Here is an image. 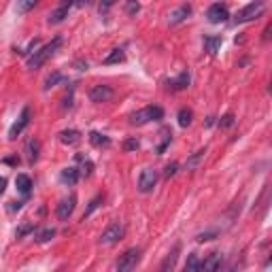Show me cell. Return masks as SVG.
<instances>
[{
  "instance_id": "7",
  "label": "cell",
  "mask_w": 272,
  "mask_h": 272,
  "mask_svg": "<svg viewBox=\"0 0 272 272\" xmlns=\"http://www.w3.org/2000/svg\"><path fill=\"white\" fill-rule=\"evenodd\" d=\"M206 17H208V22H211V23H224V22L230 20V11H227L226 4L215 2V4H211V7H208Z\"/></svg>"
},
{
  "instance_id": "17",
  "label": "cell",
  "mask_w": 272,
  "mask_h": 272,
  "mask_svg": "<svg viewBox=\"0 0 272 272\" xmlns=\"http://www.w3.org/2000/svg\"><path fill=\"white\" fill-rule=\"evenodd\" d=\"M79 177H81V175H79V170L72 168V166H70V168H64V170H62V175H60L62 183H68V185H75L79 181Z\"/></svg>"
},
{
  "instance_id": "22",
  "label": "cell",
  "mask_w": 272,
  "mask_h": 272,
  "mask_svg": "<svg viewBox=\"0 0 272 272\" xmlns=\"http://www.w3.org/2000/svg\"><path fill=\"white\" fill-rule=\"evenodd\" d=\"M75 162L77 164H81V175H85V177H90L91 175V170H94V164L90 162V158H85V156H81V153H77L75 156Z\"/></svg>"
},
{
  "instance_id": "25",
  "label": "cell",
  "mask_w": 272,
  "mask_h": 272,
  "mask_svg": "<svg viewBox=\"0 0 272 272\" xmlns=\"http://www.w3.org/2000/svg\"><path fill=\"white\" fill-rule=\"evenodd\" d=\"M191 117H194L191 109H181V111H179V126H181V128H187L189 123H191Z\"/></svg>"
},
{
  "instance_id": "18",
  "label": "cell",
  "mask_w": 272,
  "mask_h": 272,
  "mask_svg": "<svg viewBox=\"0 0 272 272\" xmlns=\"http://www.w3.org/2000/svg\"><path fill=\"white\" fill-rule=\"evenodd\" d=\"M126 60V53H123V49H113L107 58L102 60V64L104 66H111V64H119V62Z\"/></svg>"
},
{
  "instance_id": "33",
  "label": "cell",
  "mask_w": 272,
  "mask_h": 272,
  "mask_svg": "<svg viewBox=\"0 0 272 272\" xmlns=\"http://www.w3.org/2000/svg\"><path fill=\"white\" fill-rule=\"evenodd\" d=\"M126 11H128V15H136L140 11V4L138 2H128L126 4Z\"/></svg>"
},
{
  "instance_id": "37",
  "label": "cell",
  "mask_w": 272,
  "mask_h": 272,
  "mask_svg": "<svg viewBox=\"0 0 272 272\" xmlns=\"http://www.w3.org/2000/svg\"><path fill=\"white\" fill-rule=\"evenodd\" d=\"M4 189H7V179L0 177V194H4Z\"/></svg>"
},
{
  "instance_id": "30",
  "label": "cell",
  "mask_w": 272,
  "mask_h": 272,
  "mask_svg": "<svg viewBox=\"0 0 272 272\" xmlns=\"http://www.w3.org/2000/svg\"><path fill=\"white\" fill-rule=\"evenodd\" d=\"M100 202H102V196H96V198H94V200H91V202H90V206H88V211H85V213H83V219H85V217H90V215H91V213H94V211H96V208H98V206H100Z\"/></svg>"
},
{
  "instance_id": "36",
  "label": "cell",
  "mask_w": 272,
  "mask_h": 272,
  "mask_svg": "<svg viewBox=\"0 0 272 272\" xmlns=\"http://www.w3.org/2000/svg\"><path fill=\"white\" fill-rule=\"evenodd\" d=\"M213 236H215V232H206V234H198V240H200V243H204V240H213Z\"/></svg>"
},
{
  "instance_id": "14",
  "label": "cell",
  "mask_w": 272,
  "mask_h": 272,
  "mask_svg": "<svg viewBox=\"0 0 272 272\" xmlns=\"http://www.w3.org/2000/svg\"><path fill=\"white\" fill-rule=\"evenodd\" d=\"M179 251H181V247H179V245L172 247V251L164 257V262H162V266H159V270H158V272H172V270H175L177 259H179Z\"/></svg>"
},
{
  "instance_id": "35",
  "label": "cell",
  "mask_w": 272,
  "mask_h": 272,
  "mask_svg": "<svg viewBox=\"0 0 272 272\" xmlns=\"http://www.w3.org/2000/svg\"><path fill=\"white\" fill-rule=\"evenodd\" d=\"M177 168H179L177 164H168V166H166V170H164V177L168 179V177H172V175H177Z\"/></svg>"
},
{
  "instance_id": "12",
  "label": "cell",
  "mask_w": 272,
  "mask_h": 272,
  "mask_svg": "<svg viewBox=\"0 0 272 272\" xmlns=\"http://www.w3.org/2000/svg\"><path fill=\"white\" fill-rule=\"evenodd\" d=\"M189 15H191V4H181V7H177L170 13L168 22H170V26H177V23H181V22L187 20Z\"/></svg>"
},
{
  "instance_id": "19",
  "label": "cell",
  "mask_w": 272,
  "mask_h": 272,
  "mask_svg": "<svg viewBox=\"0 0 272 272\" xmlns=\"http://www.w3.org/2000/svg\"><path fill=\"white\" fill-rule=\"evenodd\" d=\"M204 47L211 55H215L221 47V36H204Z\"/></svg>"
},
{
  "instance_id": "29",
  "label": "cell",
  "mask_w": 272,
  "mask_h": 272,
  "mask_svg": "<svg viewBox=\"0 0 272 272\" xmlns=\"http://www.w3.org/2000/svg\"><path fill=\"white\" fill-rule=\"evenodd\" d=\"M34 7H36L34 0H26V2H17L15 4V11H17V13H26V11L34 9Z\"/></svg>"
},
{
  "instance_id": "28",
  "label": "cell",
  "mask_w": 272,
  "mask_h": 272,
  "mask_svg": "<svg viewBox=\"0 0 272 272\" xmlns=\"http://www.w3.org/2000/svg\"><path fill=\"white\" fill-rule=\"evenodd\" d=\"M60 81H64V77L60 75V72H53V75H49L47 79H45V90H51L55 83H60Z\"/></svg>"
},
{
  "instance_id": "9",
  "label": "cell",
  "mask_w": 272,
  "mask_h": 272,
  "mask_svg": "<svg viewBox=\"0 0 272 272\" xmlns=\"http://www.w3.org/2000/svg\"><path fill=\"white\" fill-rule=\"evenodd\" d=\"M221 262H224V257H221L219 251L208 253V255L204 257V262H200V272H219Z\"/></svg>"
},
{
  "instance_id": "6",
  "label": "cell",
  "mask_w": 272,
  "mask_h": 272,
  "mask_svg": "<svg viewBox=\"0 0 272 272\" xmlns=\"http://www.w3.org/2000/svg\"><path fill=\"white\" fill-rule=\"evenodd\" d=\"M156 183H158V170L145 168L138 177V191L140 194H149V191L156 187Z\"/></svg>"
},
{
  "instance_id": "38",
  "label": "cell",
  "mask_w": 272,
  "mask_h": 272,
  "mask_svg": "<svg viewBox=\"0 0 272 272\" xmlns=\"http://www.w3.org/2000/svg\"><path fill=\"white\" fill-rule=\"evenodd\" d=\"M55 272H64V270H62V268H60V270H55Z\"/></svg>"
},
{
  "instance_id": "32",
  "label": "cell",
  "mask_w": 272,
  "mask_h": 272,
  "mask_svg": "<svg viewBox=\"0 0 272 272\" xmlns=\"http://www.w3.org/2000/svg\"><path fill=\"white\" fill-rule=\"evenodd\" d=\"M123 149H126V151H134V149H138V140H136V138H128L126 143H123Z\"/></svg>"
},
{
  "instance_id": "20",
  "label": "cell",
  "mask_w": 272,
  "mask_h": 272,
  "mask_svg": "<svg viewBox=\"0 0 272 272\" xmlns=\"http://www.w3.org/2000/svg\"><path fill=\"white\" fill-rule=\"evenodd\" d=\"M183 272H200V257H198V253H189Z\"/></svg>"
},
{
  "instance_id": "10",
  "label": "cell",
  "mask_w": 272,
  "mask_h": 272,
  "mask_svg": "<svg viewBox=\"0 0 272 272\" xmlns=\"http://www.w3.org/2000/svg\"><path fill=\"white\" fill-rule=\"evenodd\" d=\"M113 88L111 85H96V88H91L90 91V100L91 102H96V104H100V102H109L111 98H113Z\"/></svg>"
},
{
  "instance_id": "2",
  "label": "cell",
  "mask_w": 272,
  "mask_h": 272,
  "mask_svg": "<svg viewBox=\"0 0 272 272\" xmlns=\"http://www.w3.org/2000/svg\"><path fill=\"white\" fill-rule=\"evenodd\" d=\"M159 119H164V109L158 107V104H149V107L130 115V123L132 126H145L149 121H159Z\"/></svg>"
},
{
  "instance_id": "23",
  "label": "cell",
  "mask_w": 272,
  "mask_h": 272,
  "mask_svg": "<svg viewBox=\"0 0 272 272\" xmlns=\"http://www.w3.org/2000/svg\"><path fill=\"white\" fill-rule=\"evenodd\" d=\"M187 85H189V72H187V70H183L181 75H179V77L175 79V81L170 83V88H172V90H185Z\"/></svg>"
},
{
  "instance_id": "5",
  "label": "cell",
  "mask_w": 272,
  "mask_h": 272,
  "mask_svg": "<svg viewBox=\"0 0 272 272\" xmlns=\"http://www.w3.org/2000/svg\"><path fill=\"white\" fill-rule=\"evenodd\" d=\"M123 226L119 224V221H113L107 230L102 232V236H100V245H115V243H119V240L123 238Z\"/></svg>"
},
{
  "instance_id": "21",
  "label": "cell",
  "mask_w": 272,
  "mask_h": 272,
  "mask_svg": "<svg viewBox=\"0 0 272 272\" xmlns=\"http://www.w3.org/2000/svg\"><path fill=\"white\" fill-rule=\"evenodd\" d=\"M90 143L94 147H109L111 138H109V136H104V134H100V132H90Z\"/></svg>"
},
{
  "instance_id": "15",
  "label": "cell",
  "mask_w": 272,
  "mask_h": 272,
  "mask_svg": "<svg viewBox=\"0 0 272 272\" xmlns=\"http://www.w3.org/2000/svg\"><path fill=\"white\" fill-rule=\"evenodd\" d=\"M60 140L64 145H79L81 143V132H79V130H62Z\"/></svg>"
},
{
  "instance_id": "31",
  "label": "cell",
  "mask_w": 272,
  "mask_h": 272,
  "mask_svg": "<svg viewBox=\"0 0 272 272\" xmlns=\"http://www.w3.org/2000/svg\"><path fill=\"white\" fill-rule=\"evenodd\" d=\"M234 126V115L232 113H227V115H224V117H221V119H219V128H232Z\"/></svg>"
},
{
  "instance_id": "3",
  "label": "cell",
  "mask_w": 272,
  "mask_h": 272,
  "mask_svg": "<svg viewBox=\"0 0 272 272\" xmlns=\"http://www.w3.org/2000/svg\"><path fill=\"white\" fill-rule=\"evenodd\" d=\"M140 255H143V251H140L138 247H132V249H128L123 255H119V259H117L115 270L117 272H132L136 266H138Z\"/></svg>"
},
{
  "instance_id": "13",
  "label": "cell",
  "mask_w": 272,
  "mask_h": 272,
  "mask_svg": "<svg viewBox=\"0 0 272 272\" xmlns=\"http://www.w3.org/2000/svg\"><path fill=\"white\" fill-rule=\"evenodd\" d=\"M70 7H72V2H64V4H60L58 9L55 11H51V13H49V23H51V26H55V23H62L68 17V11H70Z\"/></svg>"
},
{
  "instance_id": "24",
  "label": "cell",
  "mask_w": 272,
  "mask_h": 272,
  "mask_svg": "<svg viewBox=\"0 0 272 272\" xmlns=\"http://www.w3.org/2000/svg\"><path fill=\"white\" fill-rule=\"evenodd\" d=\"M39 151H41V143H39L36 138H32V140L28 143V159H30L32 164L36 162V159H39Z\"/></svg>"
},
{
  "instance_id": "1",
  "label": "cell",
  "mask_w": 272,
  "mask_h": 272,
  "mask_svg": "<svg viewBox=\"0 0 272 272\" xmlns=\"http://www.w3.org/2000/svg\"><path fill=\"white\" fill-rule=\"evenodd\" d=\"M60 45H62V39H60V36H55L51 43H47V45H43L41 49H36V51L28 58V68H30V70H39V68L45 64V62L51 58L55 51H58Z\"/></svg>"
},
{
  "instance_id": "26",
  "label": "cell",
  "mask_w": 272,
  "mask_h": 272,
  "mask_svg": "<svg viewBox=\"0 0 272 272\" xmlns=\"http://www.w3.org/2000/svg\"><path fill=\"white\" fill-rule=\"evenodd\" d=\"M204 153H206V149H200V151L194 153V156H191V158L187 159V164H185V166H187V170H194L196 166L202 162V159H204Z\"/></svg>"
},
{
  "instance_id": "4",
  "label": "cell",
  "mask_w": 272,
  "mask_h": 272,
  "mask_svg": "<svg viewBox=\"0 0 272 272\" xmlns=\"http://www.w3.org/2000/svg\"><path fill=\"white\" fill-rule=\"evenodd\" d=\"M262 13H264V2H262V0H257V2H249L247 7H243L236 13L234 22H236V23H247V22L257 20Z\"/></svg>"
},
{
  "instance_id": "27",
  "label": "cell",
  "mask_w": 272,
  "mask_h": 272,
  "mask_svg": "<svg viewBox=\"0 0 272 272\" xmlns=\"http://www.w3.org/2000/svg\"><path fill=\"white\" fill-rule=\"evenodd\" d=\"M53 236H55L53 227H45V230H41L39 234H36V243H49Z\"/></svg>"
},
{
  "instance_id": "16",
  "label": "cell",
  "mask_w": 272,
  "mask_h": 272,
  "mask_svg": "<svg viewBox=\"0 0 272 272\" xmlns=\"http://www.w3.org/2000/svg\"><path fill=\"white\" fill-rule=\"evenodd\" d=\"M15 185H17V189H20L23 196H28L30 189H32V179H30L28 175H17Z\"/></svg>"
},
{
  "instance_id": "34",
  "label": "cell",
  "mask_w": 272,
  "mask_h": 272,
  "mask_svg": "<svg viewBox=\"0 0 272 272\" xmlns=\"http://www.w3.org/2000/svg\"><path fill=\"white\" fill-rule=\"evenodd\" d=\"M34 230V226L32 224H26V226H22L20 230H17V238H22V236H26L28 232H32Z\"/></svg>"
},
{
  "instance_id": "11",
  "label": "cell",
  "mask_w": 272,
  "mask_h": 272,
  "mask_svg": "<svg viewBox=\"0 0 272 272\" xmlns=\"http://www.w3.org/2000/svg\"><path fill=\"white\" fill-rule=\"evenodd\" d=\"M75 204H77V198L75 196H68V198H64L60 204H58V219H62V221H66L68 217H70L72 213H75Z\"/></svg>"
},
{
  "instance_id": "8",
  "label": "cell",
  "mask_w": 272,
  "mask_h": 272,
  "mask_svg": "<svg viewBox=\"0 0 272 272\" xmlns=\"http://www.w3.org/2000/svg\"><path fill=\"white\" fill-rule=\"evenodd\" d=\"M30 117H32V111H30V107H23V111H22V115L17 117V121L11 126V130H9V138H17L23 130L28 128V123H30Z\"/></svg>"
}]
</instances>
